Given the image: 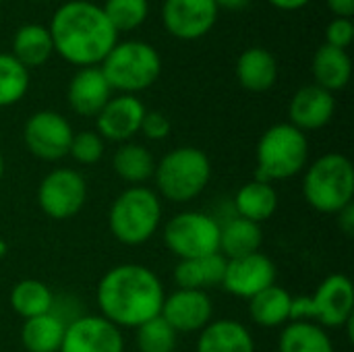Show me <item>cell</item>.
<instances>
[{
  "mask_svg": "<svg viewBox=\"0 0 354 352\" xmlns=\"http://www.w3.org/2000/svg\"><path fill=\"white\" fill-rule=\"evenodd\" d=\"M336 112V98L334 93L326 91L319 85H305L301 87L288 106L290 124L299 131H317L326 127Z\"/></svg>",
  "mask_w": 354,
  "mask_h": 352,
  "instance_id": "e0dca14e",
  "label": "cell"
},
{
  "mask_svg": "<svg viewBox=\"0 0 354 352\" xmlns=\"http://www.w3.org/2000/svg\"><path fill=\"white\" fill-rule=\"evenodd\" d=\"M338 228L346 234V237H353L354 234V205H346L344 210H340L338 214Z\"/></svg>",
  "mask_w": 354,
  "mask_h": 352,
  "instance_id": "8d00e7d4",
  "label": "cell"
},
{
  "mask_svg": "<svg viewBox=\"0 0 354 352\" xmlns=\"http://www.w3.org/2000/svg\"><path fill=\"white\" fill-rule=\"evenodd\" d=\"M354 37V25L353 19H342V17H336L328 29H326V39H328V46H334V48H340V50H346L351 46Z\"/></svg>",
  "mask_w": 354,
  "mask_h": 352,
  "instance_id": "d590c367",
  "label": "cell"
},
{
  "mask_svg": "<svg viewBox=\"0 0 354 352\" xmlns=\"http://www.w3.org/2000/svg\"><path fill=\"white\" fill-rule=\"evenodd\" d=\"M353 315V282L344 274H332L319 282L313 295L292 299L290 322H313L326 330V328H342Z\"/></svg>",
  "mask_w": 354,
  "mask_h": 352,
  "instance_id": "ba28073f",
  "label": "cell"
},
{
  "mask_svg": "<svg viewBox=\"0 0 354 352\" xmlns=\"http://www.w3.org/2000/svg\"><path fill=\"white\" fill-rule=\"evenodd\" d=\"M27 89L29 68H25L12 54H0V108L21 102Z\"/></svg>",
  "mask_w": 354,
  "mask_h": 352,
  "instance_id": "4dcf8cb0",
  "label": "cell"
},
{
  "mask_svg": "<svg viewBox=\"0 0 354 352\" xmlns=\"http://www.w3.org/2000/svg\"><path fill=\"white\" fill-rule=\"evenodd\" d=\"M6 251H8V245H6V241H2V239H0V259L6 255Z\"/></svg>",
  "mask_w": 354,
  "mask_h": 352,
  "instance_id": "b9f144b4",
  "label": "cell"
},
{
  "mask_svg": "<svg viewBox=\"0 0 354 352\" xmlns=\"http://www.w3.org/2000/svg\"><path fill=\"white\" fill-rule=\"evenodd\" d=\"M71 122L52 110H39L31 114L23 127V141L31 156L44 162H56L68 156V147L73 141Z\"/></svg>",
  "mask_w": 354,
  "mask_h": 352,
  "instance_id": "8fae6325",
  "label": "cell"
},
{
  "mask_svg": "<svg viewBox=\"0 0 354 352\" xmlns=\"http://www.w3.org/2000/svg\"><path fill=\"white\" fill-rule=\"evenodd\" d=\"M87 201V183L73 168H54L37 187V203L52 220H68L77 216Z\"/></svg>",
  "mask_w": 354,
  "mask_h": 352,
  "instance_id": "30bf717a",
  "label": "cell"
},
{
  "mask_svg": "<svg viewBox=\"0 0 354 352\" xmlns=\"http://www.w3.org/2000/svg\"><path fill=\"white\" fill-rule=\"evenodd\" d=\"M104 149H106L104 139L95 131H81L73 135L68 156H73V160L83 166H91L102 160Z\"/></svg>",
  "mask_w": 354,
  "mask_h": 352,
  "instance_id": "836d02e7",
  "label": "cell"
},
{
  "mask_svg": "<svg viewBox=\"0 0 354 352\" xmlns=\"http://www.w3.org/2000/svg\"><path fill=\"white\" fill-rule=\"evenodd\" d=\"M0 2H2V0H0Z\"/></svg>",
  "mask_w": 354,
  "mask_h": 352,
  "instance_id": "ee69618b",
  "label": "cell"
},
{
  "mask_svg": "<svg viewBox=\"0 0 354 352\" xmlns=\"http://www.w3.org/2000/svg\"><path fill=\"white\" fill-rule=\"evenodd\" d=\"M261 241H263L261 226L241 216L230 218L220 228V253L226 259H239V257L257 253L261 247Z\"/></svg>",
  "mask_w": 354,
  "mask_h": 352,
  "instance_id": "4316f807",
  "label": "cell"
},
{
  "mask_svg": "<svg viewBox=\"0 0 354 352\" xmlns=\"http://www.w3.org/2000/svg\"><path fill=\"white\" fill-rule=\"evenodd\" d=\"M160 195L172 203H187L199 197L212 178V162L199 147H176L168 151L153 170Z\"/></svg>",
  "mask_w": 354,
  "mask_h": 352,
  "instance_id": "5b68a950",
  "label": "cell"
},
{
  "mask_svg": "<svg viewBox=\"0 0 354 352\" xmlns=\"http://www.w3.org/2000/svg\"><path fill=\"white\" fill-rule=\"evenodd\" d=\"M170 131H172V122H170V118L164 112H158V110L145 112L143 122H141V133L147 139L162 141V139H166L170 135Z\"/></svg>",
  "mask_w": 354,
  "mask_h": 352,
  "instance_id": "e575fe53",
  "label": "cell"
},
{
  "mask_svg": "<svg viewBox=\"0 0 354 352\" xmlns=\"http://www.w3.org/2000/svg\"><path fill=\"white\" fill-rule=\"evenodd\" d=\"M305 201L322 214H338L353 203V162L338 151L317 158L303 178Z\"/></svg>",
  "mask_w": 354,
  "mask_h": 352,
  "instance_id": "277c9868",
  "label": "cell"
},
{
  "mask_svg": "<svg viewBox=\"0 0 354 352\" xmlns=\"http://www.w3.org/2000/svg\"><path fill=\"white\" fill-rule=\"evenodd\" d=\"M268 2L274 4L276 8H282V10H299L305 4H309L311 0H268Z\"/></svg>",
  "mask_w": 354,
  "mask_h": 352,
  "instance_id": "f35d334b",
  "label": "cell"
},
{
  "mask_svg": "<svg viewBox=\"0 0 354 352\" xmlns=\"http://www.w3.org/2000/svg\"><path fill=\"white\" fill-rule=\"evenodd\" d=\"M60 352H124V338L102 315H79L66 324Z\"/></svg>",
  "mask_w": 354,
  "mask_h": 352,
  "instance_id": "7c38bea8",
  "label": "cell"
},
{
  "mask_svg": "<svg viewBox=\"0 0 354 352\" xmlns=\"http://www.w3.org/2000/svg\"><path fill=\"white\" fill-rule=\"evenodd\" d=\"M54 54L50 29L37 23H27L17 29L12 37V56L25 66H41Z\"/></svg>",
  "mask_w": 354,
  "mask_h": 352,
  "instance_id": "d4e9b609",
  "label": "cell"
},
{
  "mask_svg": "<svg viewBox=\"0 0 354 352\" xmlns=\"http://www.w3.org/2000/svg\"><path fill=\"white\" fill-rule=\"evenodd\" d=\"M164 297L162 280L139 263L114 266L102 276L95 290L100 315L116 328L133 330L160 315Z\"/></svg>",
  "mask_w": 354,
  "mask_h": 352,
  "instance_id": "6da1fadb",
  "label": "cell"
},
{
  "mask_svg": "<svg viewBox=\"0 0 354 352\" xmlns=\"http://www.w3.org/2000/svg\"><path fill=\"white\" fill-rule=\"evenodd\" d=\"M112 87L106 81L100 66H85L75 73L68 83L66 100L73 112L79 116H97L102 108L110 102Z\"/></svg>",
  "mask_w": 354,
  "mask_h": 352,
  "instance_id": "ac0fdd59",
  "label": "cell"
},
{
  "mask_svg": "<svg viewBox=\"0 0 354 352\" xmlns=\"http://www.w3.org/2000/svg\"><path fill=\"white\" fill-rule=\"evenodd\" d=\"M342 328H346V336H348V340L353 342L354 340V315L353 317H348V322H346Z\"/></svg>",
  "mask_w": 354,
  "mask_h": 352,
  "instance_id": "60d3db41",
  "label": "cell"
},
{
  "mask_svg": "<svg viewBox=\"0 0 354 352\" xmlns=\"http://www.w3.org/2000/svg\"><path fill=\"white\" fill-rule=\"evenodd\" d=\"M162 222V201L156 191L139 185L124 189L112 203L108 226L122 245L137 247L147 243Z\"/></svg>",
  "mask_w": 354,
  "mask_h": 352,
  "instance_id": "8992f818",
  "label": "cell"
},
{
  "mask_svg": "<svg viewBox=\"0 0 354 352\" xmlns=\"http://www.w3.org/2000/svg\"><path fill=\"white\" fill-rule=\"evenodd\" d=\"M195 352H255V340L241 322L216 319L199 332Z\"/></svg>",
  "mask_w": 354,
  "mask_h": 352,
  "instance_id": "d6986e66",
  "label": "cell"
},
{
  "mask_svg": "<svg viewBox=\"0 0 354 352\" xmlns=\"http://www.w3.org/2000/svg\"><path fill=\"white\" fill-rule=\"evenodd\" d=\"M276 266L263 253H251L239 259H226L222 286L241 299H253L261 290L276 284Z\"/></svg>",
  "mask_w": 354,
  "mask_h": 352,
  "instance_id": "5bb4252c",
  "label": "cell"
},
{
  "mask_svg": "<svg viewBox=\"0 0 354 352\" xmlns=\"http://www.w3.org/2000/svg\"><path fill=\"white\" fill-rule=\"evenodd\" d=\"M328 6H330V10H332L336 17L353 19L354 0H328Z\"/></svg>",
  "mask_w": 354,
  "mask_h": 352,
  "instance_id": "74e56055",
  "label": "cell"
},
{
  "mask_svg": "<svg viewBox=\"0 0 354 352\" xmlns=\"http://www.w3.org/2000/svg\"><path fill=\"white\" fill-rule=\"evenodd\" d=\"M218 4V8H228V10H243L245 6H249L251 0H214Z\"/></svg>",
  "mask_w": 354,
  "mask_h": 352,
  "instance_id": "ab89813d",
  "label": "cell"
},
{
  "mask_svg": "<svg viewBox=\"0 0 354 352\" xmlns=\"http://www.w3.org/2000/svg\"><path fill=\"white\" fill-rule=\"evenodd\" d=\"M160 317L176 334L201 332L214 317V305L207 293L203 290H185L178 288L172 295L164 297Z\"/></svg>",
  "mask_w": 354,
  "mask_h": 352,
  "instance_id": "9a60e30c",
  "label": "cell"
},
{
  "mask_svg": "<svg viewBox=\"0 0 354 352\" xmlns=\"http://www.w3.org/2000/svg\"><path fill=\"white\" fill-rule=\"evenodd\" d=\"M10 307L23 319H31L54 309V295L44 282L27 278L15 284L10 293Z\"/></svg>",
  "mask_w": 354,
  "mask_h": 352,
  "instance_id": "f546056e",
  "label": "cell"
},
{
  "mask_svg": "<svg viewBox=\"0 0 354 352\" xmlns=\"http://www.w3.org/2000/svg\"><path fill=\"white\" fill-rule=\"evenodd\" d=\"M145 112L147 110L137 95L120 93L116 98H110V102L95 116V122H97L95 133L104 141L127 143L141 131Z\"/></svg>",
  "mask_w": 354,
  "mask_h": 352,
  "instance_id": "2e32d148",
  "label": "cell"
},
{
  "mask_svg": "<svg viewBox=\"0 0 354 352\" xmlns=\"http://www.w3.org/2000/svg\"><path fill=\"white\" fill-rule=\"evenodd\" d=\"M236 79L245 89L255 93L272 89L278 79V64L274 54L266 48L245 50L236 62Z\"/></svg>",
  "mask_w": 354,
  "mask_h": 352,
  "instance_id": "44dd1931",
  "label": "cell"
},
{
  "mask_svg": "<svg viewBox=\"0 0 354 352\" xmlns=\"http://www.w3.org/2000/svg\"><path fill=\"white\" fill-rule=\"evenodd\" d=\"M234 210H236V216H241L249 222L261 224L276 214L278 193L270 183L251 180L236 191Z\"/></svg>",
  "mask_w": 354,
  "mask_h": 352,
  "instance_id": "484cf974",
  "label": "cell"
},
{
  "mask_svg": "<svg viewBox=\"0 0 354 352\" xmlns=\"http://www.w3.org/2000/svg\"><path fill=\"white\" fill-rule=\"evenodd\" d=\"M112 168L124 183L139 187L153 176L156 160L145 145L127 141L116 149L112 158Z\"/></svg>",
  "mask_w": 354,
  "mask_h": 352,
  "instance_id": "83f0119b",
  "label": "cell"
},
{
  "mask_svg": "<svg viewBox=\"0 0 354 352\" xmlns=\"http://www.w3.org/2000/svg\"><path fill=\"white\" fill-rule=\"evenodd\" d=\"M66 322L54 311L25 319L21 328V342L27 352H60Z\"/></svg>",
  "mask_w": 354,
  "mask_h": 352,
  "instance_id": "cb8c5ba5",
  "label": "cell"
},
{
  "mask_svg": "<svg viewBox=\"0 0 354 352\" xmlns=\"http://www.w3.org/2000/svg\"><path fill=\"white\" fill-rule=\"evenodd\" d=\"M2 176H4V158L0 154V180H2Z\"/></svg>",
  "mask_w": 354,
  "mask_h": 352,
  "instance_id": "7bdbcfd3",
  "label": "cell"
},
{
  "mask_svg": "<svg viewBox=\"0 0 354 352\" xmlns=\"http://www.w3.org/2000/svg\"><path fill=\"white\" fill-rule=\"evenodd\" d=\"M54 52L75 66H97L118 44V31L102 6L87 0L64 2L50 21Z\"/></svg>",
  "mask_w": 354,
  "mask_h": 352,
  "instance_id": "7a4b0ae2",
  "label": "cell"
},
{
  "mask_svg": "<svg viewBox=\"0 0 354 352\" xmlns=\"http://www.w3.org/2000/svg\"><path fill=\"white\" fill-rule=\"evenodd\" d=\"M178 334L158 315L137 328V349L139 352H174Z\"/></svg>",
  "mask_w": 354,
  "mask_h": 352,
  "instance_id": "1f68e13d",
  "label": "cell"
},
{
  "mask_svg": "<svg viewBox=\"0 0 354 352\" xmlns=\"http://www.w3.org/2000/svg\"><path fill=\"white\" fill-rule=\"evenodd\" d=\"M112 91L135 95L151 87L162 73V58L147 41L131 39L116 44L100 64Z\"/></svg>",
  "mask_w": 354,
  "mask_h": 352,
  "instance_id": "52a82bcc",
  "label": "cell"
},
{
  "mask_svg": "<svg viewBox=\"0 0 354 352\" xmlns=\"http://www.w3.org/2000/svg\"><path fill=\"white\" fill-rule=\"evenodd\" d=\"M112 27L120 31H133L137 29L149 12L147 0H106L102 6Z\"/></svg>",
  "mask_w": 354,
  "mask_h": 352,
  "instance_id": "d6a6232c",
  "label": "cell"
},
{
  "mask_svg": "<svg viewBox=\"0 0 354 352\" xmlns=\"http://www.w3.org/2000/svg\"><path fill=\"white\" fill-rule=\"evenodd\" d=\"M351 75H353V62H351V56L346 50H340V48H334L328 44L317 48V52L313 56L315 85L334 93L348 85Z\"/></svg>",
  "mask_w": 354,
  "mask_h": 352,
  "instance_id": "7402d4cb",
  "label": "cell"
},
{
  "mask_svg": "<svg viewBox=\"0 0 354 352\" xmlns=\"http://www.w3.org/2000/svg\"><path fill=\"white\" fill-rule=\"evenodd\" d=\"M226 272V257L222 253H214L199 259H180L174 268V282L185 290H207L214 286H222Z\"/></svg>",
  "mask_w": 354,
  "mask_h": 352,
  "instance_id": "ffe728a7",
  "label": "cell"
},
{
  "mask_svg": "<svg viewBox=\"0 0 354 352\" xmlns=\"http://www.w3.org/2000/svg\"><path fill=\"white\" fill-rule=\"evenodd\" d=\"M292 299L295 297L286 288L272 284L270 288H266L259 295H255L253 299H249V315L261 328L286 326L290 322Z\"/></svg>",
  "mask_w": 354,
  "mask_h": 352,
  "instance_id": "603a6c76",
  "label": "cell"
},
{
  "mask_svg": "<svg viewBox=\"0 0 354 352\" xmlns=\"http://www.w3.org/2000/svg\"><path fill=\"white\" fill-rule=\"evenodd\" d=\"M218 19L214 0H164L162 21L170 35L178 39H199L212 31Z\"/></svg>",
  "mask_w": 354,
  "mask_h": 352,
  "instance_id": "4fadbf2b",
  "label": "cell"
},
{
  "mask_svg": "<svg viewBox=\"0 0 354 352\" xmlns=\"http://www.w3.org/2000/svg\"><path fill=\"white\" fill-rule=\"evenodd\" d=\"M278 352H334V342L313 322H288L280 334Z\"/></svg>",
  "mask_w": 354,
  "mask_h": 352,
  "instance_id": "f1b7e54d",
  "label": "cell"
},
{
  "mask_svg": "<svg viewBox=\"0 0 354 352\" xmlns=\"http://www.w3.org/2000/svg\"><path fill=\"white\" fill-rule=\"evenodd\" d=\"M309 160V141L303 131L290 122L270 127L257 143L255 180L274 183L297 176L305 170Z\"/></svg>",
  "mask_w": 354,
  "mask_h": 352,
  "instance_id": "3957f363",
  "label": "cell"
},
{
  "mask_svg": "<svg viewBox=\"0 0 354 352\" xmlns=\"http://www.w3.org/2000/svg\"><path fill=\"white\" fill-rule=\"evenodd\" d=\"M222 224L203 212H180L164 226V245L178 259H199L220 253Z\"/></svg>",
  "mask_w": 354,
  "mask_h": 352,
  "instance_id": "9c48e42d",
  "label": "cell"
}]
</instances>
